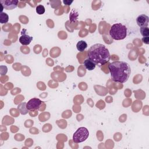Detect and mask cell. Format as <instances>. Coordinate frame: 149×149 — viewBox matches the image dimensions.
Returning <instances> with one entry per match:
<instances>
[{
    "label": "cell",
    "mask_w": 149,
    "mask_h": 149,
    "mask_svg": "<svg viewBox=\"0 0 149 149\" xmlns=\"http://www.w3.org/2000/svg\"><path fill=\"white\" fill-rule=\"evenodd\" d=\"M108 69L113 81L123 83L127 81L130 73V65L124 61H115L109 64Z\"/></svg>",
    "instance_id": "cell-1"
},
{
    "label": "cell",
    "mask_w": 149,
    "mask_h": 149,
    "mask_svg": "<svg viewBox=\"0 0 149 149\" xmlns=\"http://www.w3.org/2000/svg\"><path fill=\"white\" fill-rule=\"evenodd\" d=\"M87 57L95 65L99 66L104 65L111 59L108 49L101 44H95L91 46L87 51Z\"/></svg>",
    "instance_id": "cell-2"
},
{
    "label": "cell",
    "mask_w": 149,
    "mask_h": 149,
    "mask_svg": "<svg viewBox=\"0 0 149 149\" xmlns=\"http://www.w3.org/2000/svg\"><path fill=\"white\" fill-rule=\"evenodd\" d=\"M109 34L112 39L121 40L125 38L127 36V28L120 23H115L111 27Z\"/></svg>",
    "instance_id": "cell-3"
},
{
    "label": "cell",
    "mask_w": 149,
    "mask_h": 149,
    "mask_svg": "<svg viewBox=\"0 0 149 149\" xmlns=\"http://www.w3.org/2000/svg\"><path fill=\"white\" fill-rule=\"evenodd\" d=\"M89 136L88 129L84 127H81L74 133L73 135V140L76 143H81L85 141Z\"/></svg>",
    "instance_id": "cell-4"
},
{
    "label": "cell",
    "mask_w": 149,
    "mask_h": 149,
    "mask_svg": "<svg viewBox=\"0 0 149 149\" xmlns=\"http://www.w3.org/2000/svg\"><path fill=\"white\" fill-rule=\"evenodd\" d=\"M42 102L40 99L37 98H33L27 102V108L29 111H36L40 109V108L42 104Z\"/></svg>",
    "instance_id": "cell-5"
},
{
    "label": "cell",
    "mask_w": 149,
    "mask_h": 149,
    "mask_svg": "<svg viewBox=\"0 0 149 149\" xmlns=\"http://www.w3.org/2000/svg\"><path fill=\"white\" fill-rule=\"evenodd\" d=\"M18 2L19 1L17 0H1L0 1L3 8L6 10H12L16 8L17 6Z\"/></svg>",
    "instance_id": "cell-6"
},
{
    "label": "cell",
    "mask_w": 149,
    "mask_h": 149,
    "mask_svg": "<svg viewBox=\"0 0 149 149\" xmlns=\"http://www.w3.org/2000/svg\"><path fill=\"white\" fill-rule=\"evenodd\" d=\"M148 17L144 14L139 15L136 19V23L140 28L147 27L148 25Z\"/></svg>",
    "instance_id": "cell-7"
},
{
    "label": "cell",
    "mask_w": 149,
    "mask_h": 149,
    "mask_svg": "<svg viewBox=\"0 0 149 149\" xmlns=\"http://www.w3.org/2000/svg\"><path fill=\"white\" fill-rule=\"evenodd\" d=\"M33 37L29 36L27 34H23L19 38V42L23 45H29L32 41Z\"/></svg>",
    "instance_id": "cell-8"
},
{
    "label": "cell",
    "mask_w": 149,
    "mask_h": 149,
    "mask_svg": "<svg viewBox=\"0 0 149 149\" xmlns=\"http://www.w3.org/2000/svg\"><path fill=\"white\" fill-rule=\"evenodd\" d=\"M84 67L88 70H93L95 68V64L89 59H86L83 62Z\"/></svg>",
    "instance_id": "cell-9"
},
{
    "label": "cell",
    "mask_w": 149,
    "mask_h": 149,
    "mask_svg": "<svg viewBox=\"0 0 149 149\" xmlns=\"http://www.w3.org/2000/svg\"><path fill=\"white\" fill-rule=\"evenodd\" d=\"M87 47V44L85 41H83V40L79 41L76 44V48L77 50L80 52L84 51Z\"/></svg>",
    "instance_id": "cell-10"
},
{
    "label": "cell",
    "mask_w": 149,
    "mask_h": 149,
    "mask_svg": "<svg viewBox=\"0 0 149 149\" xmlns=\"http://www.w3.org/2000/svg\"><path fill=\"white\" fill-rule=\"evenodd\" d=\"M26 105H27V103L26 102H22L20 105H18L17 107V108L20 111V113L22 114V115H26V113H27L29 112V110L27 108V107H26Z\"/></svg>",
    "instance_id": "cell-11"
},
{
    "label": "cell",
    "mask_w": 149,
    "mask_h": 149,
    "mask_svg": "<svg viewBox=\"0 0 149 149\" xmlns=\"http://www.w3.org/2000/svg\"><path fill=\"white\" fill-rule=\"evenodd\" d=\"M8 20H9L8 15L6 13L2 12L0 15L1 23H6L8 22Z\"/></svg>",
    "instance_id": "cell-12"
},
{
    "label": "cell",
    "mask_w": 149,
    "mask_h": 149,
    "mask_svg": "<svg viewBox=\"0 0 149 149\" xmlns=\"http://www.w3.org/2000/svg\"><path fill=\"white\" fill-rule=\"evenodd\" d=\"M140 33L144 37H148L149 36V29L147 27H141L140 28Z\"/></svg>",
    "instance_id": "cell-13"
},
{
    "label": "cell",
    "mask_w": 149,
    "mask_h": 149,
    "mask_svg": "<svg viewBox=\"0 0 149 149\" xmlns=\"http://www.w3.org/2000/svg\"><path fill=\"white\" fill-rule=\"evenodd\" d=\"M36 12L38 15H42L45 12V8L42 5H38L36 6Z\"/></svg>",
    "instance_id": "cell-14"
},
{
    "label": "cell",
    "mask_w": 149,
    "mask_h": 149,
    "mask_svg": "<svg viewBox=\"0 0 149 149\" xmlns=\"http://www.w3.org/2000/svg\"><path fill=\"white\" fill-rule=\"evenodd\" d=\"M142 41L146 44H148L149 43V37H144L142 38Z\"/></svg>",
    "instance_id": "cell-15"
},
{
    "label": "cell",
    "mask_w": 149,
    "mask_h": 149,
    "mask_svg": "<svg viewBox=\"0 0 149 149\" xmlns=\"http://www.w3.org/2000/svg\"><path fill=\"white\" fill-rule=\"evenodd\" d=\"M63 2L65 4V5H70L72 2H73V1H63Z\"/></svg>",
    "instance_id": "cell-16"
}]
</instances>
